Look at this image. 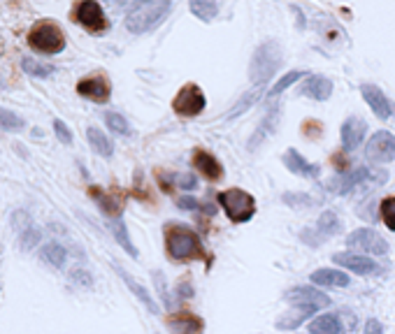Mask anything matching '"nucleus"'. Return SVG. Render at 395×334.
Listing matches in <instances>:
<instances>
[{"label":"nucleus","instance_id":"obj_1","mask_svg":"<svg viewBox=\"0 0 395 334\" xmlns=\"http://www.w3.org/2000/svg\"><path fill=\"white\" fill-rule=\"evenodd\" d=\"M170 12H172L170 0H145V3H135L128 10V14H126V28L133 35H145L149 30L161 26Z\"/></svg>","mask_w":395,"mask_h":334},{"label":"nucleus","instance_id":"obj_2","mask_svg":"<svg viewBox=\"0 0 395 334\" xmlns=\"http://www.w3.org/2000/svg\"><path fill=\"white\" fill-rule=\"evenodd\" d=\"M165 251L175 262H188L193 258H202V242L191 228L181 223H168L165 225Z\"/></svg>","mask_w":395,"mask_h":334},{"label":"nucleus","instance_id":"obj_3","mask_svg":"<svg viewBox=\"0 0 395 334\" xmlns=\"http://www.w3.org/2000/svg\"><path fill=\"white\" fill-rule=\"evenodd\" d=\"M281 47L274 42V39H265L263 44H258V49L254 51V58H251L249 75L254 86H265L267 79L276 75V70L281 66Z\"/></svg>","mask_w":395,"mask_h":334},{"label":"nucleus","instance_id":"obj_4","mask_svg":"<svg viewBox=\"0 0 395 334\" xmlns=\"http://www.w3.org/2000/svg\"><path fill=\"white\" fill-rule=\"evenodd\" d=\"M219 204L226 211L231 223H247L256 214V200L254 195L242 188H226L219 193Z\"/></svg>","mask_w":395,"mask_h":334},{"label":"nucleus","instance_id":"obj_5","mask_svg":"<svg viewBox=\"0 0 395 334\" xmlns=\"http://www.w3.org/2000/svg\"><path fill=\"white\" fill-rule=\"evenodd\" d=\"M28 44L30 49H35L40 54H61L66 49V35L59 23L54 21H40L33 28L28 30Z\"/></svg>","mask_w":395,"mask_h":334},{"label":"nucleus","instance_id":"obj_6","mask_svg":"<svg viewBox=\"0 0 395 334\" xmlns=\"http://www.w3.org/2000/svg\"><path fill=\"white\" fill-rule=\"evenodd\" d=\"M365 181H375V184H384L386 181V172H372L370 167H351V170H344L342 174H337L328 181V190L337 195H346L351 193L353 188H358Z\"/></svg>","mask_w":395,"mask_h":334},{"label":"nucleus","instance_id":"obj_7","mask_svg":"<svg viewBox=\"0 0 395 334\" xmlns=\"http://www.w3.org/2000/svg\"><path fill=\"white\" fill-rule=\"evenodd\" d=\"M286 299H288V304L293 307V311L303 314V316L316 314L330 304V297L323 295L321 290L312 288V285H298V288H291Z\"/></svg>","mask_w":395,"mask_h":334},{"label":"nucleus","instance_id":"obj_8","mask_svg":"<svg viewBox=\"0 0 395 334\" xmlns=\"http://www.w3.org/2000/svg\"><path fill=\"white\" fill-rule=\"evenodd\" d=\"M346 246L351 253H367V256H386L389 253V242L372 228H358L346 235Z\"/></svg>","mask_w":395,"mask_h":334},{"label":"nucleus","instance_id":"obj_9","mask_svg":"<svg viewBox=\"0 0 395 334\" xmlns=\"http://www.w3.org/2000/svg\"><path fill=\"white\" fill-rule=\"evenodd\" d=\"M73 19L82 28L89 30V33H102L109 26L105 12H102L100 3H96V0H82V3H77L73 7Z\"/></svg>","mask_w":395,"mask_h":334},{"label":"nucleus","instance_id":"obj_10","mask_svg":"<svg viewBox=\"0 0 395 334\" xmlns=\"http://www.w3.org/2000/svg\"><path fill=\"white\" fill-rule=\"evenodd\" d=\"M207 105L205 93L198 84H184L172 100V111L179 116H198Z\"/></svg>","mask_w":395,"mask_h":334},{"label":"nucleus","instance_id":"obj_11","mask_svg":"<svg viewBox=\"0 0 395 334\" xmlns=\"http://www.w3.org/2000/svg\"><path fill=\"white\" fill-rule=\"evenodd\" d=\"M370 163H393L395 161V135L389 130H377L365 147Z\"/></svg>","mask_w":395,"mask_h":334},{"label":"nucleus","instance_id":"obj_12","mask_svg":"<svg viewBox=\"0 0 395 334\" xmlns=\"http://www.w3.org/2000/svg\"><path fill=\"white\" fill-rule=\"evenodd\" d=\"M77 93L82 95V98H89L102 105V102H107L109 95H112V84H109V79L105 75H91V77L79 79Z\"/></svg>","mask_w":395,"mask_h":334},{"label":"nucleus","instance_id":"obj_13","mask_svg":"<svg viewBox=\"0 0 395 334\" xmlns=\"http://www.w3.org/2000/svg\"><path fill=\"white\" fill-rule=\"evenodd\" d=\"M339 228H342V223H339L337 214L326 211V214H321V216H319V223H316L314 230H305L303 240L307 244H312V246L323 244V240H328V237H335L339 233Z\"/></svg>","mask_w":395,"mask_h":334},{"label":"nucleus","instance_id":"obj_14","mask_svg":"<svg viewBox=\"0 0 395 334\" xmlns=\"http://www.w3.org/2000/svg\"><path fill=\"white\" fill-rule=\"evenodd\" d=\"M333 262H335V265H339V267L349 269V272H353V274H358V276H370V274L379 272V265L375 260L360 256V253H351V251L335 253Z\"/></svg>","mask_w":395,"mask_h":334},{"label":"nucleus","instance_id":"obj_15","mask_svg":"<svg viewBox=\"0 0 395 334\" xmlns=\"http://www.w3.org/2000/svg\"><path fill=\"white\" fill-rule=\"evenodd\" d=\"M360 93H363V100L367 102V107L372 109L375 114L382 118V121L391 118L393 105H391V100L386 98V93L379 89V86H375V84H363L360 86Z\"/></svg>","mask_w":395,"mask_h":334},{"label":"nucleus","instance_id":"obj_16","mask_svg":"<svg viewBox=\"0 0 395 334\" xmlns=\"http://www.w3.org/2000/svg\"><path fill=\"white\" fill-rule=\"evenodd\" d=\"M365 132H367V123L365 118L360 116H349L346 121L342 123V130H339V137H342V147L346 151H353L356 147L363 144V140H365Z\"/></svg>","mask_w":395,"mask_h":334},{"label":"nucleus","instance_id":"obj_17","mask_svg":"<svg viewBox=\"0 0 395 334\" xmlns=\"http://www.w3.org/2000/svg\"><path fill=\"white\" fill-rule=\"evenodd\" d=\"M191 165L198 170V174H202L207 181H219L221 177H224V167H221V163L205 149L195 151L193 158H191Z\"/></svg>","mask_w":395,"mask_h":334},{"label":"nucleus","instance_id":"obj_18","mask_svg":"<svg viewBox=\"0 0 395 334\" xmlns=\"http://www.w3.org/2000/svg\"><path fill=\"white\" fill-rule=\"evenodd\" d=\"M284 165L303 179H316L321 174V167L316 163H310L305 156H300V151L296 149H286V154H284Z\"/></svg>","mask_w":395,"mask_h":334},{"label":"nucleus","instance_id":"obj_19","mask_svg":"<svg viewBox=\"0 0 395 334\" xmlns=\"http://www.w3.org/2000/svg\"><path fill=\"white\" fill-rule=\"evenodd\" d=\"M300 93H303L305 98L323 102L330 98V93H333V82L323 75H312V77H307V82L303 86H300Z\"/></svg>","mask_w":395,"mask_h":334},{"label":"nucleus","instance_id":"obj_20","mask_svg":"<svg viewBox=\"0 0 395 334\" xmlns=\"http://www.w3.org/2000/svg\"><path fill=\"white\" fill-rule=\"evenodd\" d=\"M310 281L314 285H323V288H346V285L351 283V276L346 272H339V269H316V272H312Z\"/></svg>","mask_w":395,"mask_h":334},{"label":"nucleus","instance_id":"obj_21","mask_svg":"<svg viewBox=\"0 0 395 334\" xmlns=\"http://www.w3.org/2000/svg\"><path fill=\"white\" fill-rule=\"evenodd\" d=\"M170 330L175 334H202L205 323L202 318H198L193 314H177L168 318Z\"/></svg>","mask_w":395,"mask_h":334},{"label":"nucleus","instance_id":"obj_22","mask_svg":"<svg viewBox=\"0 0 395 334\" xmlns=\"http://www.w3.org/2000/svg\"><path fill=\"white\" fill-rule=\"evenodd\" d=\"M116 269V274L119 276H121L123 278V283L126 285H128V288H130V292H133V295H135L140 302H142V304H145L147 309H149V311H152V314H158V304H156V302H154V297H152V292H149L147 288H145V285H142V283H138L135 281V278H133L128 272H126V269H121V267H114Z\"/></svg>","mask_w":395,"mask_h":334},{"label":"nucleus","instance_id":"obj_23","mask_svg":"<svg viewBox=\"0 0 395 334\" xmlns=\"http://www.w3.org/2000/svg\"><path fill=\"white\" fill-rule=\"evenodd\" d=\"M276 123H279V107H270V111L260 121L258 130L254 132V137L249 140V151H256L260 142H265L267 135H272V130H276Z\"/></svg>","mask_w":395,"mask_h":334},{"label":"nucleus","instance_id":"obj_24","mask_svg":"<svg viewBox=\"0 0 395 334\" xmlns=\"http://www.w3.org/2000/svg\"><path fill=\"white\" fill-rule=\"evenodd\" d=\"M310 334H344V325L337 314H321L310 323Z\"/></svg>","mask_w":395,"mask_h":334},{"label":"nucleus","instance_id":"obj_25","mask_svg":"<svg viewBox=\"0 0 395 334\" xmlns=\"http://www.w3.org/2000/svg\"><path fill=\"white\" fill-rule=\"evenodd\" d=\"M86 137H89V144H91V149L96 151L98 156L112 158V154H114L112 140H109L100 128H96V125H89V128H86Z\"/></svg>","mask_w":395,"mask_h":334},{"label":"nucleus","instance_id":"obj_26","mask_svg":"<svg viewBox=\"0 0 395 334\" xmlns=\"http://www.w3.org/2000/svg\"><path fill=\"white\" fill-rule=\"evenodd\" d=\"M109 230H112L114 240L119 242V246H121V249H123L126 253H128V256H133V258H138V256H140L138 249H135V244L130 242L128 228H126V223H123L121 218H114L112 223H109Z\"/></svg>","mask_w":395,"mask_h":334},{"label":"nucleus","instance_id":"obj_27","mask_svg":"<svg viewBox=\"0 0 395 334\" xmlns=\"http://www.w3.org/2000/svg\"><path fill=\"white\" fill-rule=\"evenodd\" d=\"M40 256H42V260L47 262V265H51V267H63V265H66V260H68V251H66V246H63V244L49 242L47 246H42Z\"/></svg>","mask_w":395,"mask_h":334},{"label":"nucleus","instance_id":"obj_28","mask_svg":"<svg viewBox=\"0 0 395 334\" xmlns=\"http://www.w3.org/2000/svg\"><path fill=\"white\" fill-rule=\"evenodd\" d=\"M188 10L200 21H212L219 14V3H214V0H193V3H188Z\"/></svg>","mask_w":395,"mask_h":334},{"label":"nucleus","instance_id":"obj_29","mask_svg":"<svg viewBox=\"0 0 395 334\" xmlns=\"http://www.w3.org/2000/svg\"><path fill=\"white\" fill-rule=\"evenodd\" d=\"M23 125H26V121H23V118H21L19 114H14V111L0 107V130H12V132H17V130L23 128Z\"/></svg>","mask_w":395,"mask_h":334},{"label":"nucleus","instance_id":"obj_30","mask_svg":"<svg viewBox=\"0 0 395 334\" xmlns=\"http://www.w3.org/2000/svg\"><path fill=\"white\" fill-rule=\"evenodd\" d=\"M105 123H107V128L112 130V132H116V135H123V137H128V135H130L128 121H126V118L119 114V111H107V114H105Z\"/></svg>","mask_w":395,"mask_h":334},{"label":"nucleus","instance_id":"obj_31","mask_svg":"<svg viewBox=\"0 0 395 334\" xmlns=\"http://www.w3.org/2000/svg\"><path fill=\"white\" fill-rule=\"evenodd\" d=\"M21 68H23V73H28V75H33V77H40V79L49 77L54 73L51 66H47V63H40L35 58H23L21 61Z\"/></svg>","mask_w":395,"mask_h":334},{"label":"nucleus","instance_id":"obj_32","mask_svg":"<svg viewBox=\"0 0 395 334\" xmlns=\"http://www.w3.org/2000/svg\"><path fill=\"white\" fill-rule=\"evenodd\" d=\"M91 195H93V197H98L100 209L105 211V214H109V216H119V214H121V202H119V200H112V197H109V195L100 193L98 188H91Z\"/></svg>","mask_w":395,"mask_h":334},{"label":"nucleus","instance_id":"obj_33","mask_svg":"<svg viewBox=\"0 0 395 334\" xmlns=\"http://www.w3.org/2000/svg\"><path fill=\"white\" fill-rule=\"evenodd\" d=\"M307 73H298V70H293V73H288V75H284L279 82H276L272 89H270V93H267V98H276V95H281L284 91L288 89L291 84H296V82H300V79H303Z\"/></svg>","mask_w":395,"mask_h":334},{"label":"nucleus","instance_id":"obj_34","mask_svg":"<svg viewBox=\"0 0 395 334\" xmlns=\"http://www.w3.org/2000/svg\"><path fill=\"white\" fill-rule=\"evenodd\" d=\"M260 89H263V86H254V91L244 93V98H242V100L237 102V105L233 107V111H231V114H228V118H235V116H240L242 111H247V109H249L251 105H254V102H256V98H258V95H260Z\"/></svg>","mask_w":395,"mask_h":334},{"label":"nucleus","instance_id":"obj_35","mask_svg":"<svg viewBox=\"0 0 395 334\" xmlns=\"http://www.w3.org/2000/svg\"><path fill=\"white\" fill-rule=\"evenodd\" d=\"M379 214H382V221L386 223V228L395 233V195L386 197V200L382 202V206H379Z\"/></svg>","mask_w":395,"mask_h":334},{"label":"nucleus","instance_id":"obj_36","mask_svg":"<svg viewBox=\"0 0 395 334\" xmlns=\"http://www.w3.org/2000/svg\"><path fill=\"white\" fill-rule=\"evenodd\" d=\"M281 200L286 204H291V206H312L314 204L312 197L305 195V193H284Z\"/></svg>","mask_w":395,"mask_h":334},{"label":"nucleus","instance_id":"obj_37","mask_svg":"<svg viewBox=\"0 0 395 334\" xmlns=\"http://www.w3.org/2000/svg\"><path fill=\"white\" fill-rule=\"evenodd\" d=\"M54 132H56V137H59L61 144H73V132H70V128L61 121V118L54 121Z\"/></svg>","mask_w":395,"mask_h":334},{"label":"nucleus","instance_id":"obj_38","mask_svg":"<svg viewBox=\"0 0 395 334\" xmlns=\"http://www.w3.org/2000/svg\"><path fill=\"white\" fill-rule=\"evenodd\" d=\"M37 240H40V233L33 225H28L26 233H21V246H23V249H33V246L37 244Z\"/></svg>","mask_w":395,"mask_h":334},{"label":"nucleus","instance_id":"obj_39","mask_svg":"<svg viewBox=\"0 0 395 334\" xmlns=\"http://www.w3.org/2000/svg\"><path fill=\"white\" fill-rule=\"evenodd\" d=\"M179 188L184 190H195L198 188V179L193 177V174H179Z\"/></svg>","mask_w":395,"mask_h":334},{"label":"nucleus","instance_id":"obj_40","mask_svg":"<svg viewBox=\"0 0 395 334\" xmlns=\"http://www.w3.org/2000/svg\"><path fill=\"white\" fill-rule=\"evenodd\" d=\"M363 334H384L382 321H377V318H370V321L365 323V330H363Z\"/></svg>","mask_w":395,"mask_h":334},{"label":"nucleus","instance_id":"obj_41","mask_svg":"<svg viewBox=\"0 0 395 334\" xmlns=\"http://www.w3.org/2000/svg\"><path fill=\"white\" fill-rule=\"evenodd\" d=\"M156 276V285H158V290H161V297L165 302V307H170V297H168V290H165V281H163V274L161 272H154Z\"/></svg>","mask_w":395,"mask_h":334},{"label":"nucleus","instance_id":"obj_42","mask_svg":"<svg viewBox=\"0 0 395 334\" xmlns=\"http://www.w3.org/2000/svg\"><path fill=\"white\" fill-rule=\"evenodd\" d=\"M177 206L184 211H193V209H198V200H193V197H179Z\"/></svg>","mask_w":395,"mask_h":334},{"label":"nucleus","instance_id":"obj_43","mask_svg":"<svg viewBox=\"0 0 395 334\" xmlns=\"http://www.w3.org/2000/svg\"><path fill=\"white\" fill-rule=\"evenodd\" d=\"M191 292H193V288H191V285H188L186 281L179 283V297H181V299H186L188 295H191Z\"/></svg>","mask_w":395,"mask_h":334},{"label":"nucleus","instance_id":"obj_44","mask_svg":"<svg viewBox=\"0 0 395 334\" xmlns=\"http://www.w3.org/2000/svg\"><path fill=\"white\" fill-rule=\"evenodd\" d=\"M79 276V283H84V285H91V276L89 274H84V272H75V278Z\"/></svg>","mask_w":395,"mask_h":334},{"label":"nucleus","instance_id":"obj_45","mask_svg":"<svg viewBox=\"0 0 395 334\" xmlns=\"http://www.w3.org/2000/svg\"><path fill=\"white\" fill-rule=\"evenodd\" d=\"M0 86H3V79H0Z\"/></svg>","mask_w":395,"mask_h":334},{"label":"nucleus","instance_id":"obj_46","mask_svg":"<svg viewBox=\"0 0 395 334\" xmlns=\"http://www.w3.org/2000/svg\"><path fill=\"white\" fill-rule=\"evenodd\" d=\"M0 251H3V249H0Z\"/></svg>","mask_w":395,"mask_h":334}]
</instances>
